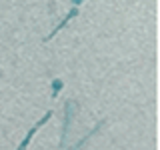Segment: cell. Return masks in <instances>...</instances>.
Returning <instances> with one entry per match:
<instances>
[{
  "label": "cell",
  "instance_id": "2",
  "mask_svg": "<svg viewBox=\"0 0 160 150\" xmlns=\"http://www.w3.org/2000/svg\"><path fill=\"white\" fill-rule=\"evenodd\" d=\"M74 2H78V0H74Z\"/></svg>",
  "mask_w": 160,
  "mask_h": 150
},
{
  "label": "cell",
  "instance_id": "1",
  "mask_svg": "<svg viewBox=\"0 0 160 150\" xmlns=\"http://www.w3.org/2000/svg\"><path fill=\"white\" fill-rule=\"evenodd\" d=\"M50 116H52V112H48V114H46V116H44V118H42V120H40V122L36 124V126H34L32 130H30V132H28V136H26V140H24V142H22V148H24V146H26V144H28V140H30V138H32V134H34V132H36V130H38V126H42V124H44V122H46V120H48Z\"/></svg>",
  "mask_w": 160,
  "mask_h": 150
}]
</instances>
